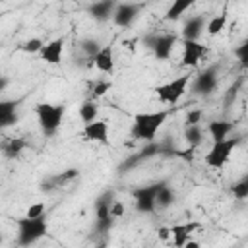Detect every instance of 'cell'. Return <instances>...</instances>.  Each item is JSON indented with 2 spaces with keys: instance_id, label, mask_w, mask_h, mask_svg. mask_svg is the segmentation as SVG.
Returning a JSON list of instances; mask_svg holds the SVG:
<instances>
[{
  "instance_id": "6da1fadb",
  "label": "cell",
  "mask_w": 248,
  "mask_h": 248,
  "mask_svg": "<svg viewBox=\"0 0 248 248\" xmlns=\"http://www.w3.org/2000/svg\"><path fill=\"white\" fill-rule=\"evenodd\" d=\"M169 116V110H155V112H138L132 122V138L134 140H143V141H153L161 126L165 124Z\"/></svg>"
},
{
  "instance_id": "7a4b0ae2",
  "label": "cell",
  "mask_w": 248,
  "mask_h": 248,
  "mask_svg": "<svg viewBox=\"0 0 248 248\" xmlns=\"http://www.w3.org/2000/svg\"><path fill=\"white\" fill-rule=\"evenodd\" d=\"M16 223H17V244L19 246H31V244H35L48 231L45 213L39 215V217H27L25 215V217H19Z\"/></svg>"
},
{
  "instance_id": "3957f363",
  "label": "cell",
  "mask_w": 248,
  "mask_h": 248,
  "mask_svg": "<svg viewBox=\"0 0 248 248\" xmlns=\"http://www.w3.org/2000/svg\"><path fill=\"white\" fill-rule=\"evenodd\" d=\"M64 112H66V107L64 105H52V103H39L35 107V114H37V120H39V126H41V132L50 138L58 132L60 124H62V118H64Z\"/></svg>"
},
{
  "instance_id": "277c9868",
  "label": "cell",
  "mask_w": 248,
  "mask_h": 248,
  "mask_svg": "<svg viewBox=\"0 0 248 248\" xmlns=\"http://www.w3.org/2000/svg\"><path fill=\"white\" fill-rule=\"evenodd\" d=\"M240 141H242V140H240L238 136H236V138H229V140L225 138V140L213 141L211 149H209L207 155H205V165L211 167V169H221V167L229 161L232 149H234Z\"/></svg>"
},
{
  "instance_id": "5b68a950",
  "label": "cell",
  "mask_w": 248,
  "mask_h": 248,
  "mask_svg": "<svg viewBox=\"0 0 248 248\" xmlns=\"http://www.w3.org/2000/svg\"><path fill=\"white\" fill-rule=\"evenodd\" d=\"M176 35L174 33H149L143 37L145 46H149V50L153 52L155 58L159 60H167L176 45Z\"/></svg>"
},
{
  "instance_id": "8992f818",
  "label": "cell",
  "mask_w": 248,
  "mask_h": 248,
  "mask_svg": "<svg viewBox=\"0 0 248 248\" xmlns=\"http://www.w3.org/2000/svg\"><path fill=\"white\" fill-rule=\"evenodd\" d=\"M114 202V192L112 190H105L97 202H95V213H97V221H95V229L97 232H108L112 229L114 217L110 215V205Z\"/></svg>"
},
{
  "instance_id": "52a82bcc",
  "label": "cell",
  "mask_w": 248,
  "mask_h": 248,
  "mask_svg": "<svg viewBox=\"0 0 248 248\" xmlns=\"http://www.w3.org/2000/svg\"><path fill=\"white\" fill-rule=\"evenodd\" d=\"M188 83H190V76H188V74H186V76H178V78H174V79H170V81H167V83L157 85V87H155V93H157V97H159L163 103L174 105V103H178V101L182 99V95L186 93Z\"/></svg>"
},
{
  "instance_id": "ba28073f",
  "label": "cell",
  "mask_w": 248,
  "mask_h": 248,
  "mask_svg": "<svg viewBox=\"0 0 248 248\" xmlns=\"http://www.w3.org/2000/svg\"><path fill=\"white\" fill-rule=\"evenodd\" d=\"M165 182H155V184H149V186H140L132 192L134 196V202H136V209L140 213H153L157 209L155 205V194L157 190L163 186Z\"/></svg>"
},
{
  "instance_id": "9c48e42d",
  "label": "cell",
  "mask_w": 248,
  "mask_h": 248,
  "mask_svg": "<svg viewBox=\"0 0 248 248\" xmlns=\"http://www.w3.org/2000/svg\"><path fill=\"white\" fill-rule=\"evenodd\" d=\"M217 87V66H209L205 70H202L196 79H194V93L198 95H209L213 89Z\"/></svg>"
},
{
  "instance_id": "30bf717a",
  "label": "cell",
  "mask_w": 248,
  "mask_h": 248,
  "mask_svg": "<svg viewBox=\"0 0 248 248\" xmlns=\"http://www.w3.org/2000/svg\"><path fill=\"white\" fill-rule=\"evenodd\" d=\"M141 10V4H132V2H124V4H118L112 12V21L118 25V27H130L138 14Z\"/></svg>"
},
{
  "instance_id": "8fae6325",
  "label": "cell",
  "mask_w": 248,
  "mask_h": 248,
  "mask_svg": "<svg viewBox=\"0 0 248 248\" xmlns=\"http://www.w3.org/2000/svg\"><path fill=\"white\" fill-rule=\"evenodd\" d=\"M207 46L202 45L200 41H190V39H182V64L184 66H198L200 58L205 56Z\"/></svg>"
},
{
  "instance_id": "7c38bea8",
  "label": "cell",
  "mask_w": 248,
  "mask_h": 248,
  "mask_svg": "<svg viewBox=\"0 0 248 248\" xmlns=\"http://www.w3.org/2000/svg\"><path fill=\"white\" fill-rule=\"evenodd\" d=\"M167 151H169V149H167L163 143H157V141H147V145H145L141 151H138L136 155H132L130 159H126V163H122L120 170H128V169L136 167L138 163H141V161H145V159H149V157H153V155L167 153Z\"/></svg>"
},
{
  "instance_id": "4fadbf2b",
  "label": "cell",
  "mask_w": 248,
  "mask_h": 248,
  "mask_svg": "<svg viewBox=\"0 0 248 248\" xmlns=\"http://www.w3.org/2000/svg\"><path fill=\"white\" fill-rule=\"evenodd\" d=\"M83 136L89 141H99L103 145L108 143V124L105 120H91L83 126Z\"/></svg>"
},
{
  "instance_id": "5bb4252c",
  "label": "cell",
  "mask_w": 248,
  "mask_h": 248,
  "mask_svg": "<svg viewBox=\"0 0 248 248\" xmlns=\"http://www.w3.org/2000/svg\"><path fill=\"white\" fill-rule=\"evenodd\" d=\"M62 50H64V39L62 37H58V39H52L50 43H46V45H43V48H41V58L45 60V62H48V64H60V60H62Z\"/></svg>"
},
{
  "instance_id": "9a60e30c",
  "label": "cell",
  "mask_w": 248,
  "mask_h": 248,
  "mask_svg": "<svg viewBox=\"0 0 248 248\" xmlns=\"http://www.w3.org/2000/svg\"><path fill=\"white\" fill-rule=\"evenodd\" d=\"M114 8H116V0H97L87 8V12L95 21H107L112 17Z\"/></svg>"
},
{
  "instance_id": "2e32d148",
  "label": "cell",
  "mask_w": 248,
  "mask_h": 248,
  "mask_svg": "<svg viewBox=\"0 0 248 248\" xmlns=\"http://www.w3.org/2000/svg\"><path fill=\"white\" fill-rule=\"evenodd\" d=\"M17 122V101H0V128L14 126Z\"/></svg>"
},
{
  "instance_id": "e0dca14e",
  "label": "cell",
  "mask_w": 248,
  "mask_h": 248,
  "mask_svg": "<svg viewBox=\"0 0 248 248\" xmlns=\"http://www.w3.org/2000/svg\"><path fill=\"white\" fill-rule=\"evenodd\" d=\"M203 29H205V17L203 16L188 17L186 23H184V27H182V37L184 39H190V41H198Z\"/></svg>"
},
{
  "instance_id": "ac0fdd59",
  "label": "cell",
  "mask_w": 248,
  "mask_h": 248,
  "mask_svg": "<svg viewBox=\"0 0 248 248\" xmlns=\"http://www.w3.org/2000/svg\"><path fill=\"white\" fill-rule=\"evenodd\" d=\"M93 64L97 66V70L105 72V74H110L114 70V54H112V46H101L99 52L91 58Z\"/></svg>"
},
{
  "instance_id": "d6986e66",
  "label": "cell",
  "mask_w": 248,
  "mask_h": 248,
  "mask_svg": "<svg viewBox=\"0 0 248 248\" xmlns=\"http://www.w3.org/2000/svg\"><path fill=\"white\" fill-rule=\"evenodd\" d=\"M170 229V234L174 236V246H184V242L190 238V234L196 231V229H200V225L198 223H186V225H172V227H169Z\"/></svg>"
},
{
  "instance_id": "ffe728a7",
  "label": "cell",
  "mask_w": 248,
  "mask_h": 248,
  "mask_svg": "<svg viewBox=\"0 0 248 248\" xmlns=\"http://www.w3.org/2000/svg\"><path fill=\"white\" fill-rule=\"evenodd\" d=\"M196 0H172V4L169 6V10L165 12V21H176L182 14H186Z\"/></svg>"
},
{
  "instance_id": "44dd1931",
  "label": "cell",
  "mask_w": 248,
  "mask_h": 248,
  "mask_svg": "<svg viewBox=\"0 0 248 248\" xmlns=\"http://www.w3.org/2000/svg\"><path fill=\"white\" fill-rule=\"evenodd\" d=\"M207 130H209L213 141H219V140H225L227 134L232 130V122L231 120H213V122H209Z\"/></svg>"
},
{
  "instance_id": "7402d4cb",
  "label": "cell",
  "mask_w": 248,
  "mask_h": 248,
  "mask_svg": "<svg viewBox=\"0 0 248 248\" xmlns=\"http://www.w3.org/2000/svg\"><path fill=\"white\" fill-rule=\"evenodd\" d=\"M174 192L170 190V186H167V182L157 190V194H155V205L157 207H161V209H167V207H170L172 203H174Z\"/></svg>"
},
{
  "instance_id": "603a6c76",
  "label": "cell",
  "mask_w": 248,
  "mask_h": 248,
  "mask_svg": "<svg viewBox=\"0 0 248 248\" xmlns=\"http://www.w3.org/2000/svg\"><path fill=\"white\" fill-rule=\"evenodd\" d=\"M184 140L190 147H198L202 141H203V132L198 124H186V130H184Z\"/></svg>"
},
{
  "instance_id": "cb8c5ba5",
  "label": "cell",
  "mask_w": 248,
  "mask_h": 248,
  "mask_svg": "<svg viewBox=\"0 0 248 248\" xmlns=\"http://www.w3.org/2000/svg\"><path fill=\"white\" fill-rule=\"evenodd\" d=\"M0 147H2V151H4V155H6L8 159H14V157H17V155L25 149V140H21V138H12V140H8L6 143H2Z\"/></svg>"
},
{
  "instance_id": "d4e9b609",
  "label": "cell",
  "mask_w": 248,
  "mask_h": 248,
  "mask_svg": "<svg viewBox=\"0 0 248 248\" xmlns=\"http://www.w3.org/2000/svg\"><path fill=\"white\" fill-rule=\"evenodd\" d=\"M225 25H227V10H223L219 16H215L213 19H209L205 23V29H207L209 35H219L225 29Z\"/></svg>"
},
{
  "instance_id": "484cf974",
  "label": "cell",
  "mask_w": 248,
  "mask_h": 248,
  "mask_svg": "<svg viewBox=\"0 0 248 248\" xmlns=\"http://www.w3.org/2000/svg\"><path fill=\"white\" fill-rule=\"evenodd\" d=\"M97 114H99V108H97V103L95 101H85V103H81V107H79V116H81V120L87 124V122H91V120H95L97 118Z\"/></svg>"
},
{
  "instance_id": "4316f807",
  "label": "cell",
  "mask_w": 248,
  "mask_h": 248,
  "mask_svg": "<svg viewBox=\"0 0 248 248\" xmlns=\"http://www.w3.org/2000/svg\"><path fill=\"white\" fill-rule=\"evenodd\" d=\"M79 48L83 50V54H85V56L93 58V56L99 52L101 45H99V41H97V39H91V37H87V39H81V41H79Z\"/></svg>"
},
{
  "instance_id": "83f0119b",
  "label": "cell",
  "mask_w": 248,
  "mask_h": 248,
  "mask_svg": "<svg viewBox=\"0 0 248 248\" xmlns=\"http://www.w3.org/2000/svg\"><path fill=\"white\" fill-rule=\"evenodd\" d=\"M78 176H79L78 169H66V170H62L60 174L52 176L50 180H52L54 186H62V184H66V182H70V180H74V178H78Z\"/></svg>"
},
{
  "instance_id": "f1b7e54d",
  "label": "cell",
  "mask_w": 248,
  "mask_h": 248,
  "mask_svg": "<svg viewBox=\"0 0 248 248\" xmlns=\"http://www.w3.org/2000/svg\"><path fill=\"white\" fill-rule=\"evenodd\" d=\"M231 194H232L236 200H246V198H248V176H242L236 184H232Z\"/></svg>"
},
{
  "instance_id": "f546056e",
  "label": "cell",
  "mask_w": 248,
  "mask_h": 248,
  "mask_svg": "<svg viewBox=\"0 0 248 248\" xmlns=\"http://www.w3.org/2000/svg\"><path fill=\"white\" fill-rule=\"evenodd\" d=\"M108 89H110V81H105V79L95 81V83H93V89H91V101H95V99L103 97Z\"/></svg>"
},
{
  "instance_id": "4dcf8cb0",
  "label": "cell",
  "mask_w": 248,
  "mask_h": 248,
  "mask_svg": "<svg viewBox=\"0 0 248 248\" xmlns=\"http://www.w3.org/2000/svg\"><path fill=\"white\" fill-rule=\"evenodd\" d=\"M43 45H45V43H43L39 37H35V39H29L27 43H23V45H21V50H23V52H31V54H33V52H41Z\"/></svg>"
},
{
  "instance_id": "1f68e13d",
  "label": "cell",
  "mask_w": 248,
  "mask_h": 248,
  "mask_svg": "<svg viewBox=\"0 0 248 248\" xmlns=\"http://www.w3.org/2000/svg\"><path fill=\"white\" fill-rule=\"evenodd\" d=\"M234 54L238 56V60H240V64H242V68H246V64H248V43L244 41V43L234 50Z\"/></svg>"
},
{
  "instance_id": "d6a6232c",
  "label": "cell",
  "mask_w": 248,
  "mask_h": 248,
  "mask_svg": "<svg viewBox=\"0 0 248 248\" xmlns=\"http://www.w3.org/2000/svg\"><path fill=\"white\" fill-rule=\"evenodd\" d=\"M202 108H194V110H188L186 112V124H200L202 120Z\"/></svg>"
},
{
  "instance_id": "836d02e7",
  "label": "cell",
  "mask_w": 248,
  "mask_h": 248,
  "mask_svg": "<svg viewBox=\"0 0 248 248\" xmlns=\"http://www.w3.org/2000/svg\"><path fill=\"white\" fill-rule=\"evenodd\" d=\"M45 213V203H33L29 209H27V217H39V215H43Z\"/></svg>"
},
{
  "instance_id": "e575fe53",
  "label": "cell",
  "mask_w": 248,
  "mask_h": 248,
  "mask_svg": "<svg viewBox=\"0 0 248 248\" xmlns=\"http://www.w3.org/2000/svg\"><path fill=\"white\" fill-rule=\"evenodd\" d=\"M172 153L178 155V157H182V159H186V161H192V159H194V147H190V145H188V149H184V151H182V149H174Z\"/></svg>"
},
{
  "instance_id": "d590c367",
  "label": "cell",
  "mask_w": 248,
  "mask_h": 248,
  "mask_svg": "<svg viewBox=\"0 0 248 248\" xmlns=\"http://www.w3.org/2000/svg\"><path fill=\"white\" fill-rule=\"evenodd\" d=\"M110 215H112L114 219H116V217H122V215H124V205H122L120 202L114 200L112 205H110Z\"/></svg>"
},
{
  "instance_id": "8d00e7d4",
  "label": "cell",
  "mask_w": 248,
  "mask_h": 248,
  "mask_svg": "<svg viewBox=\"0 0 248 248\" xmlns=\"http://www.w3.org/2000/svg\"><path fill=\"white\" fill-rule=\"evenodd\" d=\"M169 236H170V229H169V227H161V229H159V238H161V240H167Z\"/></svg>"
},
{
  "instance_id": "74e56055",
  "label": "cell",
  "mask_w": 248,
  "mask_h": 248,
  "mask_svg": "<svg viewBox=\"0 0 248 248\" xmlns=\"http://www.w3.org/2000/svg\"><path fill=\"white\" fill-rule=\"evenodd\" d=\"M8 83H10V79H8V78H4V76H0V93L8 87Z\"/></svg>"
},
{
  "instance_id": "f35d334b",
  "label": "cell",
  "mask_w": 248,
  "mask_h": 248,
  "mask_svg": "<svg viewBox=\"0 0 248 248\" xmlns=\"http://www.w3.org/2000/svg\"><path fill=\"white\" fill-rule=\"evenodd\" d=\"M0 242H2V236H0Z\"/></svg>"
}]
</instances>
